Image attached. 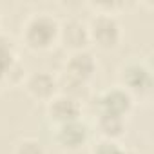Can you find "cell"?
<instances>
[{
  "label": "cell",
  "instance_id": "obj_1",
  "mask_svg": "<svg viewBox=\"0 0 154 154\" xmlns=\"http://www.w3.org/2000/svg\"><path fill=\"white\" fill-rule=\"evenodd\" d=\"M60 35V27L56 20H53L47 15H38L29 20L26 27V40L35 49H47L56 36Z\"/></svg>",
  "mask_w": 154,
  "mask_h": 154
},
{
  "label": "cell",
  "instance_id": "obj_2",
  "mask_svg": "<svg viewBox=\"0 0 154 154\" xmlns=\"http://www.w3.org/2000/svg\"><path fill=\"white\" fill-rule=\"evenodd\" d=\"M87 31H89V38H93L102 47H114L120 42V26L107 13L93 18L91 27Z\"/></svg>",
  "mask_w": 154,
  "mask_h": 154
},
{
  "label": "cell",
  "instance_id": "obj_3",
  "mask_svg": "<svg viewBox=\"0 0 154 154\" xmlns=\"http://www.w3.org/2000/svg\"><path fill=\"white\" fill-rule=\"evenodd\" d=\"M49 116L60 125L67 122H76L80 116V103L63 94L58 98H53L49 102Z\"/></svg>",
  "mask_w": 154,
  "mask_h": 154
},
{
  "label": "cell",
  "instance_id": "obj_4",
  "mask_svg": "<svg viewBox=\"0 0 154 154\" xmlns=\"http://www.w3.org/2000/svg\"><path fill=\"white\" fill-rule=\"evenodd\" d=\"M85 140H87V127L78 120L62 123L56 131V141L63 149H78L80 145L85 143Z\"/></svg>",
  "mask_w": 154,
  "mask_h": 154
},
{
  "label": "cell",
  "instance_id": "obj_5",
  "mask_svg": "<svg viewBox=\"0 0 154 154\" xmlns=\"http://www.w3.org/2000/svg\"><path fill=\"white\" fill-rule=\"evenodd\" d=\"M100 107H102V112L105 114H114V116L123 118L131 111L132 100L129 93H125L123 89H112V91H107L100 98Z\"/></svg>",
  "mask_w": 154,
  "mask_h": 154
},
{
  "label": "cell",
  "instance_id": "obj_6",
  "mask_svg": "<svg viewBox=\"0 0 154 154\" xmlns=\"http://www.w3.org/2000/svg\"><path fill=\"white\" fill-rule=\"evenodd\" d=\"M27 91L31 96H35L36 100H44V102H51L56 89H58V84L56 80L53 78L51 74L47 72H35L29 76V80L26 84Z\"/></svg>",
  "mask_w": 154,
  "mask_h": 154
},
{
  "label": "cell",
  "instance_id": "obj_7",
  "mask_svg": "<svg viewBox=\"0 0 154 154\" xmlns=\"http://www.w3.org/2000/svg\"><path fill=\"white\" fill-rule=\"evenodd\" d=\"M94 67H96L94 58L89 53L76 51V53H72V56L67 62V74L76 80H80V82H85L93 76Z\"/></svg>",
  "mask_w": 154,
  "mask_h": 154
},
{
  "label": "cell",
  "instance_id": "obj_8",
  "mask_svg": "<svg viewBox=\"0 0 154 154\" xmlns=\"http://www.w3.org/2000/svg\"><path fill=\"white\" fill-rule=\"evenodd\" d=\"M123 82L127 84V87L131 91H136L140 94L147 93L152 85V78H150V71L145 65L140 63H132L123 71Z\"/></svg>",
  "mask_w": 154,
  "mask_h": 154
},
{
  "label": "cell",
  "instance_id": "obj_9",
  "mask_svg": "<svg viewBox=\"0 0 154 154\" xmlns=\"http://www.w3.org/2000/svg\"><path fill=\"white\" fill-rule=\"evenodd\" d=\"M60 36L62 40L65 42L67 47L74 49L76 51H82V47H85V44L89 42V31L84 24L76 22V20H71L63 26V29H60Z\"/></svg>",
  "mask_w": 154,
  "mask_h": 154
},
{
  "label": "cell",
  "instance_id": "obj_10",
  "mask_svg": "<svg viewBox=\"0 0 154 154\" xmlns=\"http://www.w3.org/2000/svg\"><path fill=\"white\" fill-rule=\"evenodd\" d=\"M98 125H100V131L111 140V138H116L123 132V118L122 116H114V114H105L102 112L100 114V120H98Z\"/></svg>",
  "mask_w": 154,
  "mask_h": 154
},
{
  "label": "cell",
  "instance_id": "obj_11",
  "mask_svg": "<svg viewBox=\"0 0 154 154\" xmlns=\"http://www.w3.org/2000/svg\"><path fill=\"white\" fill-rule=\"evenodd\" d=\"M13 63H15V53H13L11 40L0 36V84L4 82V76Z\"/></svg>",
  "mask_w": 154,
  "mask_h": 154
},
{
  "label": "cell",
  "instance_id": "obj_12",
  "mask_svg": "<svg viewBox=\"0 0 154 154\" xmlns=\"http://www.w3.org/2000/svg\"><path fill=\"white\" fill-rule=\"evenodd\" d=\"M125 150L112 140H103L94 147V154H123Z\"/></svg>",
  "mask_w": 154,
  "mask_h": 154
},
{
  "label": "cell",
  "instance_id": "obj_13",
  "mask_svg": "<svg viewBox=\"0 0 154 154\" xmlns=\"http://www.w3.org/2000/svg\"><path fill=\"white\" fill-rule=\"evenodd\" d=\"M15 154H44V149L38 141L35 140H26L22 141L18 147H17V152Z\"/></svg>",
  "mask_w": 154,
  "mask_h": 154
}]
</instances>
